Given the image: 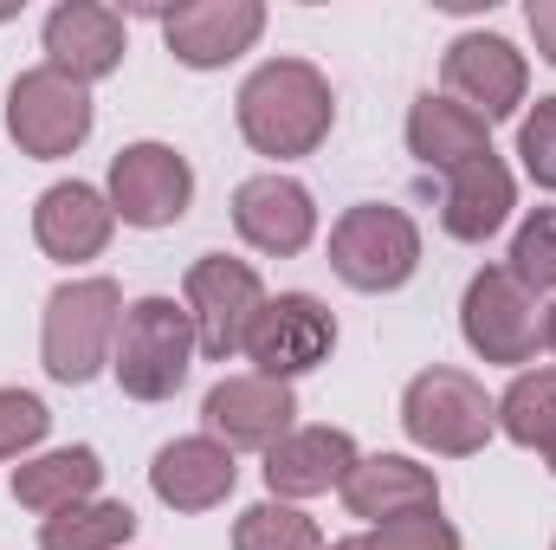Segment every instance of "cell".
I'll return each mask as SVG.
<instances>
[{"label":"cell","mask_w":556,"mask_h":550,"mask_svg":"<svg viewBox=\"0 0 556 550\" xmlns=\"http://www.w3.org/2000/svg\"><path fill=\"white\" fill-rule=\"evenodd\" d=\"M330 550H369V538H337Z\"/></svg>","instance_id":"1f68e13d"},{"label":"cell","mask_w":556,"mask_h":550,"mask_svg":"<svg viewBox=\"0 0 556 550\" xmlns=\"http://www.w3.org/2000/svg\"><path fill=\"white\" fill-rule=\"evenodd\" d=\"M233 550H324V532L298 505L266 499V505H247L233 518Z\"/></svg>","instance_id":"d4e9b609"},{"label":"cell","mask_w":556,"mask_h":550,"mask_svg":"<svg viewBox=\"0 0 556 550\" xmlns=\"http://www.w3.org/2000/svg\"><path fill=\"white\" fill-rule=\"evenodd\" d=\"M181 304H188V324H194V350L207 363H233L247 350V330H253L260 304H266V285L233 253H201L181 278Z\"/></svg>","instance_id":"52a82bcc"},{"label":"cell","mask_w":556,"mask_h":550,"mask_svg":"<svg viewBox=\"0 0 556 550\" xmlns=\"http://www.w3.org/2000/svg\"><path fill=\"white\" fill-rule=\"evenodd\" d=\"M233 227H240V240H247L253 253L291 260V253H304V247L317 240V201H311L304 182L266 168V175H247V182L233 188Z\"/></svg>","instance_id":"5bb4252c"},{"label":"cell","mask_w":556,"mask_h":550,"mask_svg":"<svg viewBox=\"0 0 556 550\" xmlns=\"http://www.w3.org/2000/svg\"><path fill=\"white\" fill-rule=\"evenodd\" d=\"M544 350H551V357H556V304H551V311H544Z\"/></svg>","instance_id":"4dcf8cb0"},{"label":"cell","mask_w":556,"mask_h":550,"mask_svg":"<svg viewBox=\"0 0 556 550\" xmlns=\"http://www.w3.org/2000/svg\"><path fill=\"white\" fill-rule=\"evenodd\" d=\"M511 278L525 291H556V208H531L511 234Z\"/></svg>","instance_id":"484cf974"},{"label":"cell","mask_w":556,"mask_h":550,"mask_svg":"<svg viewBox=\"0 0 556 550\" xmlns=\"http://www.w3.org/2000/svg\"><path fill=\"white\" fill-rule=\"evenodd\" d=\"M356 460L363 453H356V440L343 427H291L273 453H266V486H273V499H285V505L291 499H317V492L343 486Z\"/></svg>","instance_id":"ffe728a7"},{"label":"cell","mask_w":556,"mask_h":550,"mask_svg":"<svg viewBox=\"0 0 556 550\" xmlns=\"http://www.w3.org/2000/svg\"><path fill=\"white\" fill-rule=\"evenodd\" d=\"M233 486H240V460L214 434H181V440L155 447V460H149V492L168 512H214L233 499Z\"/></svg>","instance_id":"2e32d148"},{"label":"cell","mask_w":556,"mask_h":550,"mask_svg":"<svg viewBox=\"0 0 556 550\" xmlns=\"http://www.w3.org/2000/svg\"><path fill=\"white\" fill-rule=\"evenodd\" d=\"M518 162H525V175L538 188L556 195V98H538L525 111V124H518Z\"/></svg>","instance_id":"83f0119b"},{"label":"cell","mask_w":556,"mask_h":550,"mask_svg":"<svg viewBox=\"0 0 556 550\" xmlns=\"http://www.w3.org/2000/svg\"><path fill=\"white\" fill-rule=\"evenodd\" d=\"M369 550H459V532L440 512H408L369 532Z\"/></svg>","instance_id":"f1b7e54d"},{"label":"cell","mask_w":556,"mask_h":550,"mask_svg":"<svg viewBox=\"0 0 556 550\" xmlns=\"http://www.w3.org/2000/svg\"><path fill=\"white\" fill-rule=\"evenodd\" d=\"M98 124V104H91V85L52 72V65H33L7 85V137L20 155L33 162H59V155H78L85 137Z\"/></svg>","instance_id":"8992f818"},{"label":"cell","mask_w":556,"mask_h":550,"mask_svg":"<svg viewBox=\"0 0 556 550\" xmlns=\"http://www.w3.org/2000/svg\"><path fill=\"white\" fill-rule=\"evenodd\" d=\"M511 208H518V182H511V168L492 149L472 155V162H459L446 175V188H440V227L453 240H466V247H485L511 221Z\"/></svg>","instance_id":"d6986e66"},{"label":"cell","mask_w":556,"mask_h":550,"mask_svg":"<svg viewBox=\"0 0 556 550\" xmlns=\"http://www.w3.org/2000/svg\"><path fill=\"white\" fill-rule=\"evenodd\" d=\"M233 117H240V137L253 142L260 155L298 162V155L324 149L330 124H337V91H330V78L311 59H266L240 85Z\"/></svg>","instance_id":"6da1fadb"},{"label":"cell","mask_w":556,"mask_h":550,"mask_svg":"<svg viewBox=\"0 0 556 550\" xmlns=\"http://www.w3.org/2000/svg\"><path fill=\"white\" fill-rule=\"evenodd\" d=\"M52 427V409L33 396V389H0V466L7 460H26Z\"/></svg>","instance_id":"4316f807"},{"label":"cell","mask_w":556,"mask_h":550,"mask_svg":"<svg viewBox=\"0 0 556 550\" xmlns=\"http://www.w3.org/2000/svg\"><path fill=\"white\" fill-rule=\"evenodd\" d=\"M440 78H446V98H459L485 124L518 117L525 91H531V65L505 33H459L446 46V59H440Z\"/></svg>","instance_id":"8fae6325"},{"label":"cell","mask_w":556,"mask_h":550,"mask_svg":"<svg viewBox=\"0 0 556 550\" xmlns=\"http://www.w3.org/2000/svg\"><path fill=\"white\" fill-rule=\"evenodd\" d=\"M459 330H466L472 357L479 363H498V370H518V363H531L544 350V311L511 278V266H479V273L466 278Z\"/></svg>","instance_id":"ba28073f"},{"label":"cell","mask_w":556,"mask_h":550,"mask_svg":"<svg viewBox=\"0 0 556 550\" xmlns=\"http://www.w3.org/2000/svg\"><path fill=\"white\" fill-rule=\"evenodd\" d=\"M201 421L233 453H273L298 427V396H291V383H273V376H227L207 389Z\"/></svg>","instance_id":"4fadbf2b"},{"label":"cell","mask_w":556,"mask_h":550,"mask_svg":"<svg viewBox=\"0 0 556 550\" xmlns=\"http://www.w3.org/2000/svg\"><path fill=\"white\" fill-rule=\"evenodd\" d=\"M498 434L531 447V453H551L556 447V370H518L511 389L498 396Z\"/></svg>","instance_id":"cb8c5ba5"},{"label":"cell","mask_w":556,"mask_h":550,"mask_svg":"<svg viewBox=\"0 0 556 550\" xmlns=\"http://www.w3.org/2000/svg\"><path fill=\"white\" fill-rule=\"evenodd\" d=\"M111 234H117V208H111V195L91 188V182H52V188L39 195V208H33V240H39V253L59 260V266L98 260V253L111 247Z\"/></svg>","instance_id":"e0dca14e"},{"label":"cell","mask_w":556,"mask_h":550,"mask_svg":"<svg viewBox=\"0 0 556 550\" xmlns=\"http://www.w3.org/2000/svg\"><path fill=\"white\" fill-rule=\"evenodd\" d=\"M492 124L479 117V111H466L459 98H446V91H420L415 104H408V155H415L420 168H459V162H472V155H485L492 137H485Z\"/></svg>","instance_id":"44dd1931"},{"label":"cell","mask_w":556,"mask_h":550,"mask_svg":"<svg viewBox=\"0 0 556 550\" xmlns=\"http://www.w3.org/2000/svg\"><path fill=\"white\" fill-rule=\"evenodd\" d=\"M130 52V26L117 7H98V0H59L46 13V65L78 78V85H98L124 65Z\"/></svg>","instance_id":"9a60e30c"},{"label":"cell","mask_w":556,"mask_h":550,"mask_svg":"<svg viewBox=\"0 0 556 550\" xmlns=\"http://www.w3.org/2000/svg\"><path fill=\"white\" fill-rule=\"evenodd\" d=\"M544 460H551V473H556V447H551V453H544Z\"/></svg>","instance_id":"d6a6232c"},{"label":"cell","mask_w":556,"mask_h":550,"mask_svg":"<svg viewBox=\"0 0 556 550\" xmlns=\"http://www.w3.org/2000/svg\"><path fill=\"white\" fill-rule=\"evenodd\" d=\"M330 273L350 291H402L420 273V227L408 208L356 201L330 227Z\"/></svg>","instance_id":"277c9868"},{"label":"cell","mask_w":556,"mask_h":550,"mask_svg":"<svg viewBox=\"0 0 556 550\" xmlns=\"http://www.w3.org/2000/svg\"><path fill=\"white\" fill-rule=\"evenodd\" d=\"M266 33V7L260 0H181L162 13V46L175 52V65L188 72H220L240 52H253Z\"/></svg>","instance_id":"7c38bea8"},{"label":"cell","mask_w":556,"mask_h":550,"mask_svg":"<svg viewBox=\"0 0 556 550\" xmlns=\"http://www.w3.org/2000/svg\"><path fill=\"white\" fill-rule=\"evenodd\" d=\"M98 486H104L98 447H59V453H39V460H20V466H13V499H20L26 512H39V518L98 499Z\"/></svg>","instance_id":"7402d4cb"},{"label":"cell","mask_w":556,"mask_h":550,"mask_svg":"<svg viewBox=\"0 0 556 550\" xmlns=\"http://www.w3.org/2000/svg\"><path fill=\"white\" fill-rule=\"evenodd\" d=\"M402 427H408L415 447L440 453V460H472L498 434V402L466 370H440L433 363L402 389Z\"/></svg>","instance_id":"5b68a950"},{"label":"cell","mask_w":556,"mask_h":550,"mask_svg":"<svg viewBox=\"0 0 556 550\" xmlns=\"http://www.w3.org/2000/svg\"><path fill=\"white\" fill-rule=\"evenodd\" d=\"M194 324H188V304L149 291L137 304H124V324H117V350H111V376L130 402H168L188 370H194Z\"/></svg>","instance_id":"3957f363"},{"label":"cell","mask_w":556,"mask_h":550,"mask_svg":"<svg viewBox=\"0 0 556 550\" xmlns=\"http://www.w3.org/2000/svg\"><path fill=\"white\" fill-rule=\"evenodd\" d=\"M117 324H124V291L117 278H65L52 298H46V317H39V363L52 383L65 389H85L91 376L111 370V350H117Z\"/></svg>","instance_id":"7a4b0ae2"},{"label":"cell","mask_w":556,"mask_h":550,"mask_svg":"<svg viewBox=\"0 0 556 550\" xmlns=\"http://www.w3.org/2000/svg\"><path fill=\"white\" fill-rule=\"evenodd\" d=\"M337 492H343V512L363 518V525H389V518H408V512H440L433 466H420L408 453H363Z\"/></svg>","instance_id":"ac0fdd59"},{"label":"cell","mask_w":556,"mask_h":550,"mask_svg":"<svg viewBox=\"0 0 556 550\" xmlns=\"http://www.w3.org/2000/svg\"><path fill=\"white\" fill-rule=\"evenodd\" d=\"M551 550H556V545H551Z\"/></svg>","instance_id":"836d02e7"},{"label":"cell","mask_w":556,"mask_h":550,"mask_svg":"<svg viewBox=\"0 0 556 550\" xmlns=\"http://www.w3.org/2000/svg\"><path fill=\"white\" fill-rule=\"evenodd\" d=\"M137 538V512L124 499H85L39 518V550H124Z\"/></svg>","instance_id":"603a6c76"},{"label":"cell","mask_w":556,"mask_h":550,"mask_svg":"<svg viewBox=\"0 0 556 550\" xmlns=\"http://www.w3.org/2000/svg\"><path fill=\"white\" fill-rule=\"evenodd\" d=\"M525 26H531L538 52L556 65V0H531V7H525Z\"/></svg>","instance_id":"f546056e"},{"label":"cell","mask_w":556,"mask_h":550,"mask_svg":"<svg viewBox=\"0 0 556 550\" xmlns=\"http://www.w3.org/2000/svg\"><path fill=\"white\" fill-rule=\"evenodd\" d=\"M330 350H337V317L311 291H278V298H266L260 317H253V330H247L253 376H273V383H298V376L324 370Z\"/></svg>","instance_id":"9c48e42d"},{"label":"cell","mask_w":556,"mask_h":550,"mask_svg":"<svg viewBox=\"0 0 556 550\" xmlns=\"http://www.w3.org/2000/svg\"><path fill=\"white\" fill-rule=\"evenodd\" d=\"M104 195H111V208H117L124 227L155 234V227H175V221L188 214V201H194V168H188V155L168 149V142H130V149L111 155V188H104Z\"/></svg>","instance_id":"30bf717a"}]
</instances>
